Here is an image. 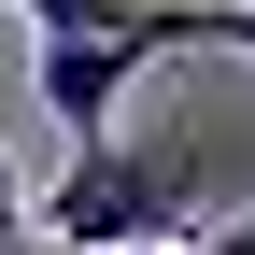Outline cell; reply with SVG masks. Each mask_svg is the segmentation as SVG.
<instances>
[{
  "instance_id": "277c9868",
  "label": "cell",
  "mask_w": 255,
  "mask_h": 255,
  "mask_svg": "<svg viewBox=\"0 0 255 255\" xmlns=\"http://www.w3.org/2000/svg\"><path fill=\"white\" fill-rule=\"evenodd\" d=\"M170 255H255V213H227V227H199V241H170Z\"/></svg>"
},
{
  "instance_id": "5b68a950",
  "label": "cell",
  "mask_w": 255,
  "mask_h": 255,
  "mask_svg": "<svg viewBox=\"0 0 255 255\" xmlns=\"http://www.w3.org/2000/svg\"><path fill=\"white\" fill-rule=\"evenodd\" d=\"M0 227H28V184H14V156H0Z\"/></svg>"
},
{
  "instance_id": "3957f363",
  "label": "cell",
  "mask_w": 255,
  "mask_h": 255,
  "mask_svg": "<svg viewBox=\"0 0 255 255\" xmlns=\"http://www.w3.org/2000/svg\"><path fill=\"white\" fill-rule=\"evenodd\" d=\"M14 14H28V28H43V43H57V28H128V14H142V0H14Z\"/></svg>"
},
{
  "instance_id": "6da1fadb",
  "label": "cell",
  "mask_w": 255,
  "mask_h": 255,
  "mask_svg": "<svg viewBox=\"0 0 255 255\" xmlns=\"http://www.w3.org/2000/svg\"><path fill=\"white\" fill-rule=\"evenodd\" d=\"M28 227H43L57 255H170L213 227L199 199V128H100V142H71V170L28 199Z\"/></svg>"
},
{
  "instance_id": "7a4b0ae2",
  "label": "cell",
  "mask_w": 255,
  "mask_h": 255,
  "mask_svg": "<svg viewBox=\"0 0 255 255\" xmlns=\"http://www.w3.org/2000/svg\"><path fill=\"white\" fill-rule=\"evenodd\" d=\"M142 57H170V0H142L128 28H57V43L28 57V100L71 128V142H100L128 114V85H142Z\"/></svg>"
}]
</instances>
